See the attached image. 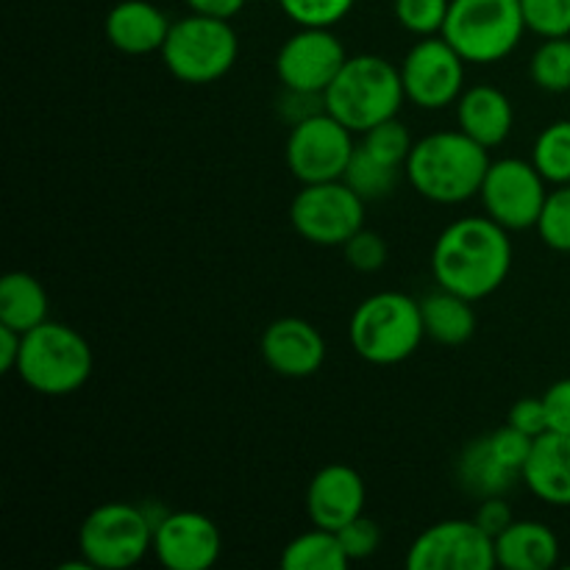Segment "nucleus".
<instances>
[{
    "label": "nucleus",
    "instance_id": "6",
    "mask_svg": "<svg viewBox=\"0 0 570 570\" xmlns=\"http://www.w3.org/2000/svg\"><path fill=\"white\" fill-rule=\"evenodd\" d=\"M159 53L173 78L204 87L220 81L232 70L239 53V39L232 20L193 11L173 22Z\"/></svg>",
    "mask_w": 570,
    "mask_h": 570
},
{
    "label": "nucleus",
    "instance_id": "36",
    "mask_svg": "<svg viewBox=\"0 0 570 570\" xmlns=\"http://www.w3.org/2000/svg\"><path fill=\"white\" fill-rule=\"evenodd\" d=\"M276 109L278 115H282V120H287L289 126H298V122L326 111V98H323V92H306V89L284 87V92L278 95Z\"/></svg>",
    "mask_w": 570,
    "mask_h": 570
},
{
    "label": "nucleus",
    "instance_id": "15",
    "mask_svg": "<svg viewBox=\"0 0 570 570\" xmlns=\"http://www.w3.org/2000/svg\"><path fill=\"white\" fill-rule=\"evenodd\" d=\"M223 534L195 510L167 512L154 532V554L167 570H209L220 560Z\"/></svg>",
    "mask_w": 570,
    "mask_h": 570
},
{
    "label": "nucleus",
    "instance_id": "33",
    "mask_svg": "<svg viewBox=\"0 0 570 570\" xmlns=\"http://www.w3.org/2000/svg\"><path fill=\"white\" fill-rule=\"evenodd\" d=\"M527 31L540 39L570 37V0H521Z\"/></svg>",
    "mask_w": 570,
    "mask_h": 570
},
{
    "label": "nucleus",
    "instance_id": "26",
    "mask_svg": "<svg viewBox=\"0 0 570 570\" xmlns=\"http://www.w3.org/2000/svg\"><path fill=\"white\" fill-rule=\"evenodd\" d=\"M401 173H404V167L387 165V161L367 154L362 145H356L354 156H351L348 167H345L343 181L348 184L362 200H379V198H387V195L393 193Z\"/></svg>",
    "mask_w": 570,
    "mask_h": 570
},
{
    "label": "nucleus",
    "instance_id": "2",
    "mask_svg": "<svg viewBox=\"0 0 570 570\" xmlns=\"http://www.w3.org/2000/svg\"><path fill=\"white\" fill-rule=\"evenodd\" d=\"M490 170V150L465 131H434L415 139L404 176L421 198L456 206L476 198Z\"/></svg>",
    "mask_w": 570,
    "mask_h": 570
},
{
    "label": "nucleus",
    "instance_id": "1",
    "mask_svg": "<svg viewBox=\"0 0 570 570\" xmlns=\"http://www.w3.org/2000/svg\"><path fill=\"white\" fill-rule=\"evenodd\" d=\"M512 271V239L488 215H468L440 232L432 248V276L438 287L468 301L490 298Z\"/></svg>",
    "mask_w": 570,
    "mask_h": 570
},
{
    "label": "nucleus",
    "instance_id": "23",
    "mask_svg": "<svg viewBox=\"0 0 570 570\" xmlns=\"http://www.w3.org/2000/svg\"><path fill=\"white\" fill-rule=\"evenodd\" d=\"M471 304L473 301L443 287L438 293H429L421 301L426 337L445 345V348L465 345L473 337V332H476V312H473Z\"/></svg>",
    "mask_w": 570,
    "mask_h": 570
},
{
    "label": "nucleus",
    "instance_id": "22",
    "mask_svg": "<svg viewBox=\"0 0 570 570\" xmlns=\"http://www.w3.org/2000/svg\"><path fill=\"white\" fill-rule=\"evenodd\" d=\"M518 479H521V473L512 471L495 454L493 443H490V434L471 440L462 449L460 460H456V482H460V488L465 493L476 495L479 501L490 499V495H507L515 488Z\"/></svg>",
    "mask_w": 570,
    "mask_h": 570
},
{
    "label": "nucleus",
    "instance_id": "24",
    "mask_svg": "<svg viewBox=\"0 0 570 570\" xmlns=\"http://www.w3.org/2000/svg\"><path fill=\"white\" fill-rule=\"evenodd\" d=\"M48 293L31 273L14 271L0 282V323L17 328V332H31L48 321Z\"/></svg>",
    "mask_w": 570,
    "mask_h": 570
},
{
    "label": "nucleus",
    "instance_id": "11",
    "mask_svg": "<svg viewBox=\"0 0 570 570\" xmlns=\"http://www.w3.org/2000/svg\"><path fill=\"white\" fill-rule=\"evenodd\" d=\"M546 184L549 181L540 176L532 159L527 161L507 156V159L490 161L479 198H482L488 217L501 223L507 232H523V228L538 226L540 212L549 198Z\"/></svg>",
    "mask_w": 570,
    "mask_h": 570
},
{
    "label": "nucleus",
    "instance_id": "27",
    "mask_svg": "<svg viewBox=\"0 0 570 570\" xmlns=\"http://www.w3.org/2000/svg\"><path fill=\"white\" fill-rule=\"evenodd\" d=\"M532 165L554 187L570 184V120L549 122L532 145Z\"/></svg>",
    "mask_w": 570,
    "mask_h": 570
},
{
    "label": "nucleus",
    "instance_id": "29",
    "mask_svg": "<svg viewBox=\"0 0 570 570\" xmlns=\"http://www.w3.org/2000/svg\"><path fill=\"white\" fill-rule=\"evenodd\" d=\"M360 145L367 150V154L376 156V159L387 161V165L393 167H404L415 139H412L410 128H406L399 117H393V120L379 122V126H373L371 131L362 134Z\"/></svg>",
    "mask_w": 570,
    "mask_h": 570
},
{
    "label": "nucleus",
    "instance_id": "40",
    "mask_svg": "<svg viewBox=\"0 0 570 570\" xmlns=\"http://www.w3.org/2000/svg\"><path fill=\"white\" fill-rule=\"evenodd\" d=\"M189 6V11L195 14H209V17H220V20H234L239 11L245 9L248 0H184Z\"/></svg>",
    "mask_w": 570,
    "mask_h": 570
},
{
    "label": "nucleus",
    "instance_id": "3",
    "mask_svg": "<svg viewBox=\"0 0 570 570\" xmlns=\"http://www.w3.org/2000/svg\"><path fill=\"white\" fill-rule=\"evenodd\" d=\"M323 98L328 115L354 134H365L379 122L399 117L406 100L401 67L376 53L348 56Z\"/></svg>",
    "mask_w": 570,
    "mask_h": 570
},
{
    "label": "nucleus",
    "instance_id": "32",
    "mask_svg": "<svg viewBox=\"0 0 570 570\" xmlns=\"http://www.w3.org/2000/svg\"><path fill=\"white\" fill-rule=\"evenodd\" d=\"M451 0H395L393 11L401 28L415 37H434L443 33Z\"/></svg>",
    "mask_w": 570,
    "mask_h": 570
},
{
    "label": "nucleus",
    "instance_id": "16",
    "mask_svg": "<svg viewBox=\"0 0 570 570\" xmlns=\"http://www.w3.org/2000/svg\"><path fill=\"white\" fill-rule=\"evenodd\" d=\"M262 360L284 379L315 376L326 362V340L304 317H278L262 334Z\"/></svg>",
    "mask_w": 570,
    "mask_h": 570
},
{
    "label": "nucleus",
    "instance_id": "25",
    "mask_svg": "<svg viewBox=\"0 0 570 570\" xmlns=\"http://www.w3.org/2000/svg\"><path fill=\"white\" fill-rule=\"evenodd\" d=\"M278 566L284 570H345L351 560L337 532L312 527L309 532L298 534L284 546Z\"/></svg>",
    "mask_w": 570,
    "mask_h": 570
},
{
    "label": "nucleus",
    "instance_id": "21",
    "mask_svg": "<svg viewBox=\"0 0 570 570\" xmlns=\"http://www.w3.org/2000/svg\"><path fill=\"white\" fill-rule=\"evenodd\" d=\"M495 562L507 570H549L560 562V538L540 521H512L495 538Z\"/></svg>",
    "mask_w": 570,
    "mask_h": 570
},
{
    "label": "nucleus",
    "instance_id": "41",
    "mask_svg": "<svg viewBox=\"0 0 570 570\" xmlns=\"http://www.w3.org/2000/svg\"><path fill=\"white\" fill-rule=\"evenodd\" d=\"M20 351H22V332L0 323V371L3 373L17 371Z\"/></svg>",
    "mask_w": 570,
    "mask_h": 570
},
{
    "label": "nucleus",
    "instance_id": "7",
    "mask_svg": "<svg viewBox=\"0 0 570 570\" xmlns=\"http://www.w3.org/2000/svg\"><path fill=\"white\" fill-rule=\"evenodd\" d=\"M521 0H451L443 37L468 65H495L521 45Z\"/></svg>",
    "mask_w": 570,
    "mask_h": 570
},
{
    "label": "nucleus",
    "instance_id": "8",
    "mask_svg": "<svg viewBox=\"0 0 570 570\" xmlns=\"http://www.w3.org/2000/svg\"><path fill=\"white\" fill-rule=\"evenodd\" d=\"M78 551L98 570L134 568L154 551V523L137 504H100L78 529Z\"/></svg>",
    "mask_w": 570,
    "mask_h": 570
},
{
    "label": "nucleus",
    "instance_id": "20",
    "mask_svg": "<svg viewBox=\"0 0 570 570\" xmlns=\"http://www.w3.org/2000/svg\"><path fill=\"white\" fill-rule=\"evenodd\" d=\"M521 482L534 499L551 507H570V434L546 432L534 438Z\"/></svg>",
    "mask_w": 570,
    "mask_h": 570
},
{
    "label": "nucleus",
    "instance_id": "10",
    "mask_svg": "<svg viewBox=\"0 0 570 570\" xmlns=\"http://www.w3.org/2000/svg\"><path fill=\"white\" fill-rule=\"evenodd\" d=\"M468 61L443 37H421L401 61V81L406 100L426 111L445 109L465 92Z\"/></svg>",
    "mask_w": 570,
    "mask_h": 570
},
{
    "label": "nucleus",
    "instance_id": "19",
    "mask_svg": "<svg viewBox=\"0 0 570 570\" xmlns=\"http://www.w3.org/2000/svg\"><path fill=\"white\" fill-rule=\"evenodd\" d=\"M515 126V109L507 92L493 83L468 87L456 100V128L484 148H499Z\"/></svg>",
    "mask_w": 570,
    "mask_h": 570
},
{
    "label": "nucleus",
    "instance_id": "31",
    "mask_svg": "<svg viewBox=\"0 0 570 570\" xmlns=\"http://www.w3.org/2000/svg\"><path fill=\"white\" fill-rule=\"evenodd\" d=\"M356 0H278L298 28H334L351 14Z\"/></svg>",
    "mask_w": 570,
    "mask_h": 570
},
{
    "label": "nucleus",
    "instance_id": "39",
    "mask_svg": "<svg viewBox=\"0 0 570 570\" xmlns=\"http://www.w3.org/2000/svg\"><path fill=\"white\" fill-rule=\"evenodd\" d=\"M473 521L495 540L512 521H515V515H512V507L507 504L504 495H490V499H482Z\"/></svg>",
    "mask_w": 570,
    "mask_h": 570
},
{
    "label": "nucleus",
    "instance_id": "13",
    "mask_svg": "<svg viewBox=\"0 0 570 570\" xmlns=\"http://www.w3.org/2000/svg\"><path fill=\"white\" fill-rule=\"evenodd\" d=\"M410 570H493L495 540L476 521L449 518L423 529L406 551Z\"/></svg>",
    "mask_w": 570,
    "mask_h": 570
},
{
    "label": "nucleus",
    "instance_id": "5",
    "mask_svg": "<svg viewBox=\"0 0 570 570\" xmlns=\"http://www.w3.org/2000/svg\"><path fill=\"white\" fill-rule=\"evenodd\" d=\"M92 348L87 337L65 323L45 321L42 326L22 334L17 376L39 395H70L92 376Z\"/></svg>",
    "mask_w": 570,
    "mask_h": 570
},
{
    "label": "nucleus",
    "instance_id": "38",
    "mask_svg": "<svg viewBox=\"0 0 570 570\" xmlns=\"http://www.w3.org/2000/svg\"><path fill=\"white\" fill-rule=\"evenodd\" d=\"M549 432L570 434V379H560L543 393Z\"/></svg>",
    "mask_w": 570,
    "mask_h": 570
},
{
    "label": "nucleus",
    "instance_id": "9",
    "mask_svg": "<svg viewBox=\"0 0 570 570\" xmlns=\"http://www.w3.org/2000/svg\"><path fill=\"white\" fill-rule=\"evenodd\" d=\"M365 204L343 178L304 184L289 204V223L312 245L343 248L360 228H365Z\"/></svg>",
    "mask_w": 570,
    "mask_h": 570
},
{
    "label": "nucleus",
    "instance_id": "35",
    "mask_svg": "<svg viewBox=\"0 0 570 570\" xmlns=\"http://www.w3.org/2000/svg\"><path fill=\"white\" fill-rule=\"evenodd\" d=\"M337 534H340V540H343V549H345V554H348L351 562L367 560V557L376 554L379 546H382V529L376 527V521H371V518H365V515H360V518H354L351 523H345Z\"/></svg>",
    "mask_w": 570,
    "mask_h": 570
},
{
    "label": "nucleus",
    "instance_id": "37",
    "mask_svg": "<svg viewBox=\"0 0 570 570\" xmlns=\"http://www.w3.org/2000/svg\"><path fill=\"white\" fill-rule=\"evenodd\" d=\"M507 423L515 429H521L529 438H540V434L549 432V415H546L543 395L540 399H521L510 406V415Z\"/></svg>",
    "mask_w": 570,
    "mask_h": 570
},
{
    "label": "nucleus",
    "instance_id": "18",
    "mask_svg": "<svg viewBox=\"0 0 570 570\" xmlns=\"http://www.w3.org/2000/svg\"><path fill=\"white\" fill-rule=\"evenodd\" d=\"M173 22L159 6L148 0H122L106 14L104 31L111 48L128 56H148L161 50Z\"/></svg>",
    "mask_w": 570,
    "mask_h": 570
},
{
    "label": "nucleus",
    "instance_id": "4",
    "mask_svg": "<svg viewBox=\"0 0 570 570\" xmlns=\"http://www.w3.org/2000/svg\"><path fill=\"white\" fill-rule=\"evenodd\" d=\"M426 337L421 301L406 293H373L354 309L348 323L351 348L371 365L406 362Z\"/></svg>",
    "mask_w": 570,
    "mask_h": 570
},
{
    "label": "nucleus",
    "instance_id": "34",
    "mask_svg": "<svg viewBox=\"0 0 570 570\" xmlns=\"http://www.w3.org/2000/svg\"><path fill=\"white\" fill-rule=\"evenodd\" d=\"M343 250L345 262L360 273H376L382 271L384 262H387V243H384L376 232H367V228H360V232L343 245Z\"/></svg>",
    "mask_w": 570,
    "mask_h": 570
},
{
    "label": "nucleus",
    "instance_id": "28",
    "mask_svg": "<svg viewBox=\"0 0 570 570\" xmlns=\"http://www.w3.org/2000/svg\"><path fill=\"white\" fill-rule=\"evenodd\" d=\"M529 76L546 92H570V37L543 39L529 61Z\"/></svg>",
    "mask_w": 570,
    "mask_h": 570
},
{
    "label": "nucleus",
    "instance_id": "30",
    "mask_svg": "<svg viewBox=\"0 0 570 570\" xmlns=\"http://www.w3.org/2000/svg\"><path fill=\"white\" fill-rule=\"evenodd\" d=\"M534 228L551 250L570 254V184H562L554 193H549Z\"/></svg>",
    "mask_w": 570,
    "mask_h": 570
},
{
    "label": "nucleus",
    "instance_id": "17",
    "mask_svg": "<svg viewBox=\"0 0 570 570\" xmlns=\"http://www.w3.org/2000/svg\"><path fill=\"white\" fill-rule=\"evenodd\" d=\"M365 501L367 490L360 473L351 465L334 462L312 476L309 490H306V515L312 527L340 532L345 523L365 515Z\"/></svg>",
    "mask_w": 570,
    "mask_h": 570
},
{
    "label": "nucleus",
    "instance_id": "14",
    "mask_svg": "<svg viewBox=\"0 0 570 570\" xmlns=\"http://www.w3.org/2000/svg\"><path fill=\"white\" fill-rule=\"evenodd\" d=\"M348 61L345 45L332 28H298L276 53V76L282 87L326 92Z\"/></svg>",
    "mask_w": 570,
    "mask_h": 570
},
{
    "label": "nucleus",
    "instance_id": "12",
    "mask_svg": "<svg viewBox=\"0 0 570 570\" xmlns=\"http://www.w3.org/2000/svg\"><path fill=\"white\" fill-rule=\"evenodd\" d=\"M354 150V131L328 111H321L289 128L284 156H287L289 173L301 184H321L343 178Z\"/></svg>",
    "mask_w": 570,
    "mask_h": 570
}]
</instances>
